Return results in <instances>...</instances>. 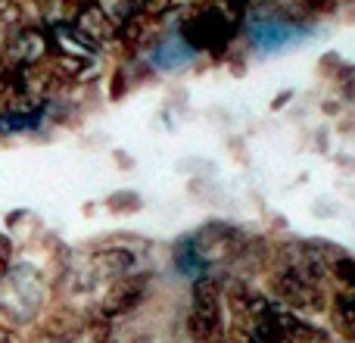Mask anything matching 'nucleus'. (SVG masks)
Masks as SVG:
<instances>
[{"label":"nucleus","mask_w":355,"mask_h":343,"mask_svg":"<svg viewBox=\"0 0 355 343\" xmlns=\"http://www.w3.org/2000/svg\"><path fill=\"white\" fill-rule=\"evenodd\" d=\"M16 16H19V3H16V0H0V25L16 22Z\"/></svg>","instance_id":"nucleus-14"},{"label":"nucleus","mask_w":355,"mask_h":343,"mask_svg":"<svg viewBox=\"0 0 355 343\" xmlns=\"http://www.w3.org/2000/svg\"><path fill=\"white\" fill-rule=\"evenodd\" d=\"M0 343H25V340L12 325H0Z\"/></svg>","instance_id":"nucleus-15"},{"label":"nucleus","mask_w":355,"mask_h":343,"mask_svg":"<svg viewBox=\"0 0 355 343\" xmlns=\"http://www.w3.org/2000/svg\"><path fill=\"white\" fill-rule=\"evenodd\" d=\"M327 312H331L334 331L343 340L355 337V294L352 290H334L327 300Z\"/></svg>","instance_id":"nucleus-10"},{"label":"nucleus","mask_w":355,"mask_h":343,"mask_svg":"<svg viewBox=\"0 0 355 343\" xmlns=\"http://www.w3.org/2000/svg\"><path fill=\"white\" fill-rule=\"evenodd\" d=\"M47 106H16V110H0V135H19V131L41 128Z\"/></svg>","instance_id":"nucleus-11"},{"label":"nucleus","mask_w":355,"mask_h":343,"mask_svg":"<svg viewBox=\"0 0 355 343\" xmlns=\"http://www.w3.org/2000/svg\"><path fill=\"white\" fill-rule=\"evenodd\" d=\"M187 334L193 343L225 340V306H221V281L212 275L193 281L187 309Z\"/></svg>","instance_id":"nucleus-2"},{"label":"nucleus","mask_w":355,"mask_h":343,"mask_svg":"<svg viewBox=\"0 0 355 343\" xmlns=\"http://www.w3.org/2000/svg\"><path fill=\"white\" fill-rule=\"evenodd\" d=\"M196 56H200V53H193V50H190L181 37H166V41H159L153 47L150 62H153V69H159V72H175V69L190 66Z\"/></svg>","instance_id":"nucleus-9"},{"label":"nucleus","mask_w":355,"mask_h":343,"mask_svg":"<svg viewBox=\"0 0 355 343\" xmlns=\"http://www.w3.org/2000/svg\"><path fill=\"white\" fill-rule=\"evenodd\" d=\"M66 3H72V6H85V3H91V0H66Z\"/></svg>","instance_id":"nucleus-17"},{"label":"nucleus","mask_w":355,"mask_h":343,"mask_svg":"<svg viewBox=\"0 0 355 343\" xmlns=\"http://www.w3.org/2000/svg\"><path fill=\"white\" fill-rule=\"evenodd\" d=\"M300 3H302V12H309V16H318V12L334 10V0H300Z\"/></svg>","instance_id":"nucleus-12"},{"label":"nucleus","mask_w":355,"mask_h":343,"mask_svg":"<svg viewBox=\"0 0 355 343\" xmlns=\"http://www.w3.org/2000/svg\"><path fill=\"white\" fill-rule=\"evenodd\" d=\"M225 343H250V337H246V334H240V331H237V337H227Z\"/></svg>","instance_id":"nucleus-16"},{"label":"nucleus","mask_w":355,"mask_h":343,"mask_svg":"<svg viewBox=\"0 0 355 343\" xmlns=\"http://www.w3.org/2000/svg\"><path fill=\"white\" fill-rule=\"evenodd\" d=\"M10 262H12V244H10V237H3V234H0V278L6 275Z\"/></svg>","instance_id":"nucleus-13"},{"label":"nucleus","mask_w":355,"mask_h":343,"mask_svg":"<svg viewBox=\"0 0 355 343\" xmlns=\"http://www.w3.org/2000/svg\"><path fill=\"white\" fill-rule=\"evenodd\" d=\"M72 25H75V31H78L87 44H94L97 50L103 47L106 41L116 37V22H112V16L97 3V0H91V3H85V6H75Z\"/></svg>","instance_id":"nucleus-6"},{"label":"nucleus","mask_w":355,"mask_h":343,"mask_svg":"<svg viewBox=\"0 0 355 343\" xmlns=\"http://www.w3.org/2000/svg\"><path fill=\"white\" fill-rule=\"evenodd\" d=\"M172 259H175L178 275L190 278V281L206 278L209 269H212V259L206 256V250H202V244H200V237H196V234H187V237H178L175 240Z\"/></svg>","instance_id":"nucleus-8"},{"label":"nucleus","mask_w":355,"mask_h":343,"mask_svg":"<svg viewBox=\"0 0 355 343\" xmlns=\"http://www.w3.org/2000/svg\"><path fill=\"white\" fill-rule=\"evenodd\" d=\"M53 343H69V340H66V337H56V340H53Z\"/></svg>","instance_id":"nucleus-18"},{"label":"nucleus","mask_w":355,"mask_h":343,"mask_svg":"<svg viewBox=\"0 0 355 343\" xmlns=\"http://www.w3.org/2000/svg\"><path fill=\"white\" fill-rule=\"evenodd\" d=\"M268 290L277 306L290 309V312H296V315L324 312L327 300H331L324 284H318L315 278H309L306 271H300L290 262H277L275 269L268 271Z\"/></svg>","instance_id":"nucleus-1"},{"label":"nucleus","mask_w":355,"mask_h":343,"mask_svg":"<svg viewBox=\"0 0 355 343\" xmlns=\"http://www.w3.org/2000/svg\"><path fill=\"white\" fill-rule=\"evenodd\" d=\"M91 271L103 287H110V284L137 275V253H131L128 246H103L91 256Z\"/></svg>","instance_id":"nucleus-5"},{"label":"nucleus","mask_w":355,"mask_h":343,"mask_svg":"<svg viewBox=\"0 0 355 343\" xmlns=\"http://www.w3.org/2000/svg\"><path fill=\"white\" fill-rule=\"evenodd\" d=\"M147 296V278L144 275H131L125 281H116L103 290L97 303V321H116L122 315H131Z\"/></svg>","instance_id":"nucleus-4"},{"label":"nucleus","mask_w":355,"mask_h":343,"mask_svg":"<svg viewBox=\"0 0 355 343\" xmlns=\"http://www.w3.org/2000/svg\"><path fill=\"white\" fill-rule=\"evenodd\" d=\"M50 44L47 37L41 35L37 28H19L10 35V41H6V66H41L44 56H47Z\"/></svg>","instance_id":"nucleus-7"},{"label":"nucleus","mask_w":355,"mask_h":343,"mask_svg":"<svg viewBox=\"0 0 355 343\" xmlns=\"http://www.w3.org/2000/svg\"><path fill=\"white\" fill-rule=\"evenodd\" d=\"M312 25L296 22V19L287 16H265V12H256L250 16V25H246V35H250V44L259 50V53H277V50H287L293 44H300L302 37L312 35Z\"/></svg>","instance_id":"nucleus-3"}]
</instances>
